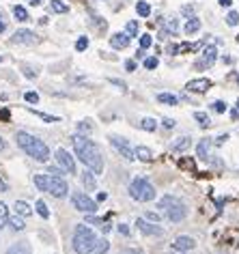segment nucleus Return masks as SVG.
<instances>
[{"label":"nucleus","mask_w":239,"mask_h":254,"mask_svg":"<svg viewBox=\"0 0 239 254\" xmlns=\"http://www.w3.org/2000/svg\"><path fill=\"white\" fill-rule=\"evenodd\" d=\"M71 144H73L75 155L80 157V162H82L93 175H102L104 173V155H102V149H99L89 136L75 134V136H71Z\"/></svg>","instance_id":"nucleus-1"},{"label":"nucleus","mask_w":239,"mask_h":254,"mask_svg":"<svg viewBox=\"0 0 239 254\" xmlns=\"http://www.w3.org/2000/svg\"><path fill=\"white\" fill-rule=\"evenodd\" d=\"M15 142H17V147H20L26 155L33 157V160L41 162V164H46L50 160L48 144L43 140H39V138L30 136V134H26V131H17V134H15Z\"/></svg>","instance_id":"nucleus-2"},{"label":"nucleus","mask_w":239,"mask_h":254,"mask_svg":"<svg viewBox=\"0 0 239 254\" xmlns=\"http://www.w3.org/2000/svg\"><path fill=\"white\" fill-rule=\"evenodd\" d=\"M97 246V235L86 224H78L73 233V250L78 254H91Z\"/></svg>","instance_id":"nucleus-3"},{"label":"nucleus","mask_w":239,"mask_h":254,"mask_svg":"<svg viewBox=\"0 0 239 254\" xmlns=\"http://www.w3.org/2000/svg\"><path fill=\"white\" fill-rule=\"evenodd\" d=\"M157 207L164 211V215L171 222H181V220H185V215H187L185 202L181 198H177V196H171V194L162 196L160 202H157Z\"/></svg>","instance_id":"nucleus-4"},{"label":"nucleus","mask_w":239,"mask_h":254,"mask_svg":"<svg viewBox=\"0 0 239 254\" xmlns=\"http://www.w3.org/2000/svg\"><path fill=\"white\" fill-rule=\"evenodd\" d=\"M129 196L138 202H149L155 198V188L151 186L144 177H136V179L129 183Z\"/></svg>","instance_id":"nucleus-5"},{"label":"nucleus","mask_w":239,"mask_h":254,"mask_svg":"<svg viewBox=\"0 0 239 254\" xmlns=\"http://www.w3.org/2000/svg\"><path fill=\"white\" fill-rule=\"evenodd\" d=\"M71 202H73V207L82 213H95L97 211V200H93L91 196L84 194V192H73Z\"/></svg>","instance_id":"nucleus-6"},{"label":"nucleus","mask_w":239,"mask_h":254,"mask_svg":"<svg viewBox=\"0 0 239 254\" xmlns=\"http://www.w3.org/2000/svg\"><path fill=\"white\" fill-rule=\"evenodd\" d=\"M46 192L56 196V198H65V196L69 194V186H67V181L62 179V177L48 175V190Z\"/></svg>","instance_id":"nucleus-7"},{"label":"nucleus","mask_w":239,"mask_h":254,"mask_svg":"<svg viewBox=\"0 0 239 254\" xmlns=\"http://www.w3.org/2000/svg\"><path fill=\"white\" fill-rule=\"evenodd\" d=\"M110 144H112V147H115L119 153H121V157H125L127 162H134V160H136L134 149L129 147V142L125 140V138H121V136H110Z\"/></svg>","instance_id":"nucleus-8"},{"label":"nucleus","mask_w":239,"mask_h":254,"mask_svg":"<svg viewBox=\"0 0 239 254\" xmlns=\"http://www.w3.org/2000/svg\"><path fill=\"white\" fill-rule=\"evenodd\" d=\"M56 162L60 164V168L65 170V173H69V175H75L78 173V168H75V160H73V155H69V151L67 149H59L56 151Z\"/></svg>","instance_id":"nucleus-9"},{"label":"nucleus","mask_w":239,"mask_h":254,"mask_svg":"<svg viewBox=\"0 0 239 254\" xmlns=\"http://www.w3.org/2000/svg\"><path fill=\"white\" fill-rule=\"evenodd\" d=\"M136 226H138V231H140L142 235H147V237H153V235H164V228L153 224V222H149L147 218H138Z\"/></svg>","instance_id":"nucleus-10"},{"label":"nucleus","mask_w":239,"mask_h":254,"mask_svg":"<svg viewBox=\"0 0 239 254\" xmlns=\"http://www.w3.org/2000/svg\"><path fill=\"white\" fill-rule=\"evenodd\" d=\"M194 248H196V241H194V237H190V235H179V237L173 241L175 252H190Z\"/></svg>","instance_id":"nucleus-11"},{"label":"nucleus","mask_w":239,"mask_h":254,"mask_svg":"<svg viewBox=\"0 0 239 254\" xmlns=\"http://www.w3.org/2000/svg\"><path fill=\"white\" fill-rule=\"evenodd\" d=\"M218 59V50L209 46V48H205V52L203 56H200V61H196V69H207V67H211L213 63H216Z\"/></svg>","instance_id":"nucleus-12"},{"label":"nucleus","mask_w":239,"mask_h":254,"mask_svg":"<svg viewBox=\"0 0 239 254\" xmlns=\"http://www.w3.org/2000/svg\"><path fill=\"white\" fill-rule=\"evenodd\" d=\"M209 88H211V80H207V78H198V80L187 82V91H192V93H207Z\"/></svg>","instance_id":"nucleus-13"},{"label":"nucleus","mask_w":239,"mask_h":254,"mask_svg":"<svg viewBox=\"0 0 239 254\" xmlns=\"http://www.w3.org/2000/svg\"><path fill=\"white\" fill-rule=\"evenodd\" d=\"M129 41H131V37H129L127 33H117V35H112V37H110V46L115 48V50L127 48V46H129Z\"/></svg>","instance_id":"nucleus-14"},{"label":"nucleus","mask_w":239,"mask_h":254,"mask_svg":"<svg viewBox=\"0 0 239 254\" xmlns=\"http://www.w3.org/2000/svg\"><path fill=\"white\" fill-rule=\"evenodd\" d=\"M213 147V140L211 138H203V140L198 142V147H196V155H198V160H209V151Z\"/></svg>","instance_id":"nucleus-15"},{"label":"nucleus","mask_w":239,"mask_h":254,"mask_svg":"<svg viewBox=\"0 0 239 254\" xmlns=\"http://www.w3.org/2000/svg\"><path fill=\"white\" fill-rule=\"evenodd\" d=\"M33 41H35V33L28 28L17 30L15 37H11V43H33Z\"/></svg>","instance_id":"nucleus-16"},{"label":"nucleus","mask_w":239,"mask_h":254,"mask_svg":"<svg viewBox=\"0 0 239 254\" xmlns=\"http://www.w3.org/2000/svg\"><path fill=\"white\" fill-rule=\"evenodd\" d=\"M177 30H179V22L175 20V17H166V20H164V26H162L160 37L164 39V37H168V35H175Z\"/></svg>","instance_id":"nucleus-17"},{"label":"nucleus","mask_w":239,"mask_h":254,"mask_svg":"<svg viewBox=\"0 0 239 254\" xmlns=\"http://www.w3.org/2000/svg\"><path fill=\"white\" fill-rule=\"evenodd\" d=\"M7 254H33V248H30L28 241H17L7 250Z\"/></svg>","instance_id":"nucleus-18"},{"label":"nucleus","mask_w":239,"mask_h":254,"mask_svg":"<svg viewBox=\"0 0 239 254\" xmlns=\"http://www.w3.org/2000/svg\"><path fill=\"white\" fill-rule=\"evenodd\" d=\"M190 147H192V138L183 136V138H179V140H175V142H173L171 151H173V153H183V151H187Z\"/></svg>","instance_id":"nucleus-19"},{"label":"nucleus","mask_w":239,"mask_h":254,"mask_svg":"<svg viewBox=\"0 0 239 254\" xmlns=\"http://www.w3.org/2000/svg\"><path fill=\"white\" fill-rule=\"evenodd\" d=\"M183 30H185V35H194V33H198V30H200V20H198V17H190V20L185 22Z\"/></svg>","instance_id":"nucleus-20"},{"label":"nucleus","mask_w":239,"mask_h":254,"mask_svg":"<svg viewBox=\"0 0 239 254\" xmlns=\"http://www.w3.org/2000/svg\"><path fill=\"white\" fill-rule=\"evenodd\" d=\"M134 153H136V157H138L140 162H151V160H153V153H151L149 147H136Z\"/></svg>","instance_id":"nucleus-21"},{"label":"nucleus","mask_w":239,"mask_h":254,"mask_svg":"<svg viewBox=\"0 0 239 254\" xmlns=\"http://www.w3.org/2000/svg\"><path fill=\"white\" fill-rule=\"evenodd\" d=\"M157 101H160V104H166V106H177L179 104V99L171 93H160L157 95Z\"/></svg>","instance_id":"nucleus-22"},{"label":"nucleus","mask_w":239,"mask_h":254,"mask_svg":"<svg viewBox=\"0 0 239 254\" xmlns=\"http://www.w3.org/2000/svg\"><path fill=\"white\" fill-rule=\"evenodd\" d=\"M9 218H11V215H9L7 205H4V202H0V231L9 224Z\"/></svg>","instance_id":"nucleus-23"},{"label":"nucleus","mask_w":239,"mask_h":254,"mask_svg":"<svg viewBox=\"0 0 239 254\" xmlns=\"http://www.w3.org/2000/svg\"><path fill=\"white\" fill-rule=\"evenodd\" d=\"M15 211L20 213V215H24V218H26V215H30V213H33V209H30V205H28V202H24V200H17V202H15Z\"/></svg>","instance_id":"nucleus-24"},{"label":"nucleus","mask_w":239,"mask_h":254,"mask_svg":"<svg viewBox=\"0 0 239 254\" xmlns=\"http://www.w3.org/2000/svg\"><path fill=\"white\" fill-rule=\"evenodd\" d=\"M13 15H15L17 22H26L28 20V11L24 9L22 4H15V7H13Z\"/></svg>","instance_id":"nucleus-25"},{"label":"nucleus","mask_w":239,"mask_h":254,"mask_svg":"<svg viewBox=\"0 0 239 254\" xmlns=\"http://www.w3.org/2000/svg\"><path fill=\"white\" fill-rule=\"evenodd\" d=\"M50 9H52L54 13H67L69 11V7L62 2V0H52V2H50Z\"/></svg>","instance_id":"nucleus-26"},{"label":"nucleus","mask_w":239,"mask_h":254,"mask_svg":"<svg viewBox=\"0 0 239 254\" xmlns=\"http://www.w3.org/2000/svg\"><path fill=\"white\" fill-rule=\"evenodd\" d=\"M136 13L140 15V17H149V15H151V7H149V2H144V0H140V2L136 4Z\"/></svg>","instance_id":"nucleus-27"},{"label":"nucleus","mask_w":239,"mask_h":254,"mask_svg":"<svg viewBox=\"0 0 239 254\" xmlns=\"http://www.w3.org/2000/svg\"><path fill=\"white\" fill-rule=\"evenodd\" d=\"M30 112L35 114V117H39V119H43L46 123H56V121H60L59 117H52V114H46V112H39V110H35V108H30Z\"/></svg>","instance_id":"nucleus-28"},{"label":"nucleus","mask_w":239,"mask_h":254,"mask_svg":"<svg viewBox=\"0 0 239 254\" xmlns=\"http://www.w3.org/2000/svg\"><path fill=\"white\" fill-rule=\"evenodd\" d=\"M140 127H142L144 131H155L157 121H155V119H151V117H147V119H142V121H140Z\"/></svg>","instance_id":"nucleus-29"},{"label":"nucleus","mask_w":239,"mask_h":254,"mask_svg":"<svg viewBox=\"0 0 239 254\" xmlns=\"http://www.w3.org/2000/svg\"><path fill=\"white\" fill-rule=\"evenodd\" d=\"M35 207H37V213H39L43 220H48V218H50V209H48V205H46L43 200H37V202H35Z\"/></svg>","instance_id":"nucleus-30"},{"label":"nucleus","mask_w":239,"mask_h":254,"mask_svg":"<svg viewBox=\"0 0 239 254\" xmlns=\"http://www.w3.org/2000/svg\"><path fill=\"white\" fill-rule=\"evenodd\" d=\"M35 186L41 190V192H46L48 190V175H35Z\"/></svg>","instance_id":"nucleus-31"},{"label":"nucleus","mask_w":239,"mask_h":254,"mask_svg":"<svg viewBox=\"0 0 239 254\" xmlns=\"http://www.w3.org/2000/svg\"><path fill=\"white\" fill-rule=\"evenodd\" d=\"M194 119H196V123H198L200 127H209V125H211V119L207 117L205 112H194Z\"/></svg>","instance_id":"nucleus-32"},{"label":"nucleus","mask_w":239,"mask_h":254,"mask_svg":"<svg viewBox=\"0 0 239 254\" xmlns=\"http://www.w3.org/2000/svg\"><path fill=\"white\" fill-rule=\"evenodd\" d=\"M9 224H11V228H13V231H24V228H26V224H24V220L22 218H9Z\"/></svg>","instance_id":"nucleus-33"},{"label":"nucleus","mask_w":239,"mask_h":254,"mask_svg":"<svg viewBox=\"0 0 239 254\" xmlns=\"http://www.w3.org/2000/svg\"><path fill=\"white\" fill-rule=\"evenodd\" d=\"M82 183L86 190H95V179H93V173H84L82 175Z\"/></svg>","instance_id":"nucleus-34"},{"label":"nucleus","mask_w":239,"mask_h":254,"mask_svg":"<svg viewBox=\"0 0 239 254\" xmlns=\"http://www.w3.org/2000/svg\"><path fill=\"white\" fill-rule=\"evenodd\" d=\"M108 248H110L108 239H97V246H95V250H97L99 254H106V252H108Z\"/></svg>","instance_id":"nucleus-35"},{"label":"nucleus","mask_w":239,"mask_h":254,"mask_svg":"<svg viewBox=\"0 0 239 254\" xmlns=\"http://www.w3.org/2000/svg\"><path fill=\"white\" fill-rule=\"evenodd\" d=\"M86 48H89V37H80V39L75 41V50H78V52H84Z\"/></svg>","instance_id":"nucleus-36"},{"label":"nucleus","mask_w":239,"mask_h":254,"mask_svg":"<svg viewBox=\"0 0 239 254\" xmlns=\"http://www.w3.org/2000/svg\"><path fill=\"white\" fill-rule=\"evenodd\" d=\"M226 24H229V26H237L239 24V13L237 11H231V13L226 15Z\"/></svg>","instance_id":"nucleus-37"},{"label":"nucleus","mask_w":239,"mask_h":254,"mask_svg":"<svg viewBox=\"0 0 239 254\" xmlns=\"http://www.w3.org/2000/svg\"><path fill=\"white\" fill-rule=\"evenodd\" d=\"M125 33H127L129 37H138V22H127V30H125Z\"/></svg>","instance_id":"nucleus-38"},{"label":"nucleus","mask_w":239,"mask_h":254,"mask_svg":"<svg viewBox=\"0 0 239 254\" xmlns=\"http://www.w3.org/2000/svg\"><path fill=\"white\" fill-rule=\"evenodd\" d=\"M157 56H149V59H144V69H155L157 67Z\"/></svg>","instance_id":"nucleus-39"},{"label":"nucleus","mask_w":239,"mask_h":254,"mask_svg":"<svg viewBox=\"0 0 239 254\" xmlns=\"http://www.w3.org/2000/svg\"><path fill=\"white\" fill-rule=\"evenodd\" d=\"M24 99H26L28 104H37V101H39V93H35V91H28L26 95H24Z\"/></svg>","instance_id":"nucleus-40"},{"label":"nucleus","mask_w":239,"mask_h":254,"mask_svg":"<svg viewBox=\"0 0 239 254\" xmlns=\"http://www.w3.org/2000/svg\"><path fill=\"white\" fill-rule=\"evenodd\" d=\"M151 43H153V39H151V35H142V37H140V50L151 48Z\"/></svg>","instance_id":"nucleus-41"},{"label":"nucleus","mask_w":239,"mask_h":254,"mask_svg":"<svg viewBox=\"0 0 239 254\" xmlns=\"http://www.w3.org/2000/svg\"><path fill=\"white\" fill-rule=\"evenodd\" d=\"M213 110H216L218 114H222V112H226V104H224V101H213Z\"/></svg>","instance_id":"nucleus-42"},{"label":"nucleus","mask_w":239,"mask_h":254,"mask_svg":"<svg viewBox=\"0 0 239 254\" xmlns=\"http://www.w3.org/2000/svg\"><path fill=\"white\" fill-rule=\"evenodd\" d=\"M48 173H50V175H54V177H62V175H67L62 168H56V166H50V168H48Z\"/></svg>","instance_id":"nucleus-43"},{"label":"nucleus","mask_w":239,"mask_h":254,"mask_svg":"<svg viewBox=\"0 0 239 254\" xmlns=\"http://www.w3.org/2000/svg\"><path fill=\"white\" fill-rule=\"evenodd\" d=\"M78 129H80V131H86V134H91V131H93V125H91V123H80Z\"/></svg>","instance_id":"nucleus-44"},{"label":"nucleus","mask_w":239,"mask_h":254,"mask_svg":"<svg viewBox=\"0 0 239 254\" xmlns=\"http://www.w3.org/2000/svg\"><path fill=\"white\" fill-rule=\"evenodd\" d=\"M125 69L127 71H136V61H125Z\"/></svg>","instance_id":"nucleus-45"},{"label":"nucleus","mask_w":239,"mask_h":254,"mask_svg":"<svg viewBox=\"0 0 239 254\" xmlns=\"http://www.w3.org/2000/svg\"><path fill=\"white\" fill-rule=\"evenodd\" d=\"M123 254H144L142 250H136V248H127V250H123Z\"/></svg>","instance_id":"nucleus-46"},{"label":"nucleus","mask_w":239,"mask_h":254,"mask_svg":"<svg viewBox=\"0 0 239 254\" xmlns=\"http://www.w3.org/2000/svg\"><path fill=\"white\" fill-rule=\"evenodd\" d=\"M119 233H121V235H129V228L125 224H119Z\"/></svg>","instance_id":"nucleus-47"},{"label":"nucleus","mask_w":239,"mask_h":254,"mask_svg":"<svg viewBox=\"0 0 239 254\" xmlns=\"http://www.w3.org/2000/svg\"><path fill=\"white\" fill-rule=\"evenodd\" d=\"M147 220H153V222H157V220H160V215H157V213H147Z\"/></svg>","instance_id":"nucleus-48"},{"label":"nucleus","mask_w":239,"mask_h":254,"mask_svg":"<svg viewBox=\"0 0 239 254\" xmlns=\"http://www.w3.org/2000/svg\"><path fill=\"white\" fill-rule=\"evenodd\" d=\"M7 190H9V186H7V183H4L2 179H0V192H7Z\"/></svg>","instance_id":"nucleus-49"},{"label":"nucleus","mask_w":239,"mask_h":254,"mask_svg":"<svg viewBox=\"0 0 239 254\" xmlns=\"http://www.w3.org/2000/svg\"><path fill=\"white\" fill-rule=\"evenodd\" d=\"M164 125L166 127H175V121L173 119H164Z\"/></svg>","instance_id":"nucleus-50"},{"label":"nucleus","mask_w":239,"mask_h":254,"mask_svg":"<svg viewBox=\"0 0 239 254\" xmlns=\"http://www.w3.org/2000/svg\"><path fill=\"white\" fill-rule=\"evenodd\" d=\"M218 2L222 4V7H231V2H233V0H218Z\"/></svg>","instance_id":"nucleus-51"},{"label":"nucleus","mask_w":239,"mask_h":254,"mask_svg":"<svg viewBox=\"0 0 239 254\" xmlns=\"http://www.w3.org/2000/svg\"><path fill=\"white\" fill-rule=\"evenodd\" d=\"M106 198H108V194H106V192H99L97 194V200H106Z\"/></svg>","instance_id":"nucleus-52"},{"label":"nucleus","mask_w":239,"mask_h":254,"mask_svg":"<svg viewBox=\"0 0 239 254\" xmlns=\"http://www.w3.org/2000/svg\"><path fill=\"white\" fill-rule=\"evenodd\" d=\"M237 117H239V110H231V119L237 121Z\"/></svg>","instance_id":"nucleus-53"},{"label":"nucleus","mask_w":239,"mask_h":254,"mask_svg":"<svg viewBox=\"0 0 239 254\" xmlns=\"http://www.w3.org/2000/svg\"><path fill=\"white\" fill-rule=\"evenodd\" d=\"M4 28H7V24L2 22V15H0V33H4Z\"/></svg>","instance_id":"nucleus-54"},{"label":"nucleus","mask_w":239,"mask_h":254,"mask_svg":"<svg viewBox=\"0 0 239 254\" xmlns=\"http://www.w3.org/2000/svg\"><path fill=\"white\" fill-rule=\"evenodd\" d=\"M7 149V142H4V138H0V151Z\"/></svg>","instance_id":"nucleus-55"},{"label":"nucleus","mask_w":239,"mask_h":254,"mask_svg":"<svg viewBox=\"0 0 239 254\" xmlns=\"http://www.w3.org/2000/svg\"><path fill=\"white\" fill-rule=\"evenodd\" d=\"M43 2V0H30V4H35V7H37V4H41Z\"/></svg>","instance_id":"nucleus-56"},{"label":"nucleus","mask_w":239,"mask_h":254,"mask_svg":"<svg viewBox=\"0 0 239 254\" xmlns=\"http://www.w3.org/2000/svg\"><path fill=\"white\" fill-rule=\"evenodd\" d=\"M237 110H239V99H237Z\"/></svg>","instance_id":"nucleus-57"},{"label":"nucleus","mask_w":239,"mask_h":254,"mask_svg":"<svg viewBox=\"0 0 239 254\" xmlns=\"http://www.w3.org/2000/svg\"><path fill=\"white\" fill-rule=\"evenodd\" d=\"M0 63H2V56H0Z\"/></svg>","instance_id":"nucleus-58"},{"label":"nucleus","mask_w":239,"mask_h":254,"mask_svg":"<svg viewBox=\"0 0 239 254\" xmlns=\"http://www.w3.org/2000/svg\"><path fill=\"white\" fill-rule=\"evenodd\" d=\"M179 254H183V252H179Z\"/></svg>","instance_id":"nucleus-59"},{"label":"nucleus","mask_w":239,"mask_h":254,"mask_svg":"<svg viewBox=\"0 0 239 254\" xmlns=\"http://www.w3.org/2000/svg\"><path fill=\"white\" fill-rule=\"evenodd\" d=\"M237 82H239V78H237Z\"/></svg>","instance_id":"nucleus-60"},{"label":"nucleus","mask_w":239,"mask_h":254,"mask_svg":"<svg viewBox=\"0 0 239 254\" xmlns=\"http://www.w3.org/2000/svg\"><path fill=\"white\" fill-rule=\"evenodd\" d=\"M95 254H99V252H95Z\"/></svg>","instance_id":"nucleus-61"}]
</instances>
